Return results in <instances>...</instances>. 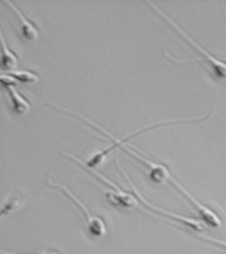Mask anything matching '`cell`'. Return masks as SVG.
I'll return each instance as SVG.
<instances>
[{
    "label": "cell",
    "mask_w": 226,
    "mask_h": 254,
    "mask_svg": "<svg viewBox=\"0 0 226 254\" xmlns=\"http://www.w3.org/2000/svg\"><path fill=\"white\" fill-rule=\"evenodd\" d=\"M46 185L51 186V187L60 188V190H64V193L66 194V196L69 197V198L71 199V201H73V202L75 203L79 208H80V211L83 212V216H84L85 221H87V231L90 237L101 238V237H103L106 233H107V225H106L105 219L101 216H96V215L92 214V212L88 210L87 206L81 202L80 199H79V197L75 196V193H73V192H71V190H70L66 186L62 185V183L54 182V181H51L50 178H47Z\"/></svg>",
    "instance_id": "cell-1"
},
{
    "label": "cell",
    "mask_w": 226,
    "mask_h": 254,
    "mask_svg": "<svg viewBox=\"0 0 226 254\" xmlns=\"http://www.w3.org/2000/svg\"><path fill=\"white\" fill-rule=\"evenodd\" d=\"M148 4L150 6H153L154 10H157V12L159 13V14L162 15V17L164 18V19L168 20L169 23H170V26H173L174 28L177 29V31L179 32L180 35H182L183 37L186 38V40L188 41L189 44H191L192 46L194 47V49L197 50V51L201 52V55L203 56V61H205V63H209L210 64V67H211L212 72H214L216 78L226 79V63H224V61L219 60V59L216 58V56H214V55H212V54H210V52L206 51V50L203 49V47L201 46V45H198L197 42H196V41H194L193 38H192L191 36H189L188 33H187V32L182 28V27L178 26V24L175 23V22H174V20L171 19L170 17H169V15H167L166 13L163 12L162 9H160L159 6L157 5V4H154L153 1H148Z\"/></svg>",
    "instance_id": "cell-2"
},
{
    "label": "cell",
    "mask_w": 226,
    "mask_h": 254,
    "mask_svg": "<svg viewBox=\"0 0 226 254\" xmlns=\"http://www.w3.org/2000/svg\"><path fill=\"white\" fill-rule=\"evenodd\" d=\"M117 165H118V169H119V171L122 172V174H123V177H125V179H127V182L130 183V186H131V188H132V190H133V193H135V196H136L137 198H139L140 201H141V202L146 206V207L150 208L151 211H155V212H159L160 215H164V216H168L169 219H171V220H174V221L179 222V224H183V225L188 226V228L193 229L194 231H202L203 229H205V226L202 225V222L198 221V220L192 219V217L182 216V215L173 214V212H169V211L163 210V208L157 207V206H154V205H151V203H149L148 201H146V199L144 198V197H142L141 194L139 193V190H136V187H135V186H133L132 181H131V179H130V177H128V174H126L125 169H123V168H122V165L119 164V159H118V156H117Z\"/></svg>",
    "instance_id": "cell-3"
},
{
    "label": "cell",
    "mask_w": 226,
    "mask_h": 254,
    "mask_svg": "<svg viewBox=\"0 0 226 254\" xmlns=\"http://www.w3.org/2000/svg\"><path fill=\"white\" fill-rule=\"evenodd\" d=\"M94 176L99 177V178L103 181V182L108 183L110 186H112L113 190H107L106 192V196H107L108 201L112 203L113 206H122V207H126V208H130V207H135L137 205V199L136 196H133V194L127 193L125 190H122L121 187L116 185V183H113L112 181L107 178V177L102 176L101 173L98 172H92Z\"/></svg>",
    "instance_id": "cell-4"
},
{
    "label": "cell",
    "mask_w": 226,
    "mask_h": 254,
    "mask_svg": "<svg viewBox=\"0 0 226 254\" xmlns=\"http://www.w3.org/2000/svg\"><path fill=\"white\" fill-rule=\"evenodd\" d=\"M169 181H171V183H174V186H175V187H178V190H179L180 192H182V193L184 194V196H186L187 198H188L192 203H193L194 207L197 208V211H198V212H200L201 216H202V219L205 220V222H207L209 225L214 226V228H220L223 222H221V219H220V217H219V215L216 214L215 211H212L211 208L207 207L206 205H203V203H201L200 201H198V199L196 198V197H194L193 194L189 193L188 190H187L186 188L183 187V186L180 185V183L178 182V181L175 178L170 177V179H169Z\"/></svg>",
    "instance_id": "cell-5"
},
{
    "label": "cell",
    "mask_w": 226,
    "mask_h": 254,
    "mask_svg": "<svg viewBox=\"0 0 226 254\" xmlns=\"http://www.w3.org/2000/svg\"><path fill=\"white\" fill-rule=\"evenodd\" d=\"M121 147L126 151V153H128L130 155H132L133 158L137 159V160H140V162H142L144 164H146L149 168H150V178L153 179L154 182L163 183V182H166V181H168V179H170V177H171L170 172H169V169L166 167V165L157 164V163L150 162V160H149V159H146L145 156L140 155V154H137L136 151H133V150H131V149H128L126 145H123V146H121Z\"/></svg>",
    "instance_id": "cell-6"
},
{
    "label": "cell",
    "mask_w": 226,
    "mask_h": 254,
    "mask_svg": "<svg viewBox=\"0 0 226 254\" xmlns=\"http://www.w3.org/2000/svg\"><path fill=\"white\" fill-rule=\"evenodd\" d=\"M4 3L6 5H9L13 9V12L17 14L18 19H19L20 23V32H22V36H23L26 40L28 41H35L38 38V28L35 26V24L28 19V18L24 15V13L18 8V5L13 1H9V0H4Z\"/></svg>",
    "instance_id": "cell-7"
},
{
    "label": "cell",
    "mask_w": 226,
    "mask_h": 254,
    "mask_svg": "<svg viewBox=\"0 0 226 254\" xmlns=\"http://www.w3.org/2000/svg\"><path fill=\"white\" fill-rule=\"evenodd\" d=\"M6 90H8L9 95H10V99H12L13 108L17 113H27L31 110V104L29 102L24 98L23 95L20 94L17 90V88L14 85H5Z\"/></svg>",
    "instance_id": "cell-8"
},
{
    "label": "cell",
    "mask_w": 226,
    "mask_h": 254,
    "mask_svg": "<svg viewBox=\"0 0 226 254\" xmlns=\"http://www.w3.org/2000/svg\"><path fill=\"white\" fill-rule=\"evenodd\" d=\"M0 38H1V41H0L1 42V67L8 70V71H12L17 66L18 58L14 52H12V50L9 49L3 33L0 35Z\"/></svg>",
    "instance_id": "cell-9"
},
{
    "label": "cell",
    "mask_w": 226,
    "mask_h": 254,
    "mask_svg": "<svg viewBox=\"0 0 226 254\" xmlns=\"http://www.w3.org/2000/svg\"><path fill=\"white\" fill-rule=\"evenodd\" d=\"M24 203V196L22 192L15 190L13 193L9 194L5 201L1 205V215H8L13 211H17L20 206Z\"/></svg>",
    "instance_id": "cell-10"
},
{
    "label": "cell",
    "mask_w": 226,
    "mask_h": 254,
    "mask_svg": "<svg viewBox=\"0 0 226 254\" xmlns=\"http://www.w3.org/2000/svg\"><path fill=\"white\" fill-rule=\"evenodd\" d=\"M12 76H14L18 81H22V83H37L40 76L38 74L33 71H29V70H12V71H8Z\"/></svg>",
    "instance_id": "cell-11"
},
{
    "label": "cell",
    "mask_w": 226,
    "mask_h": 254,
    "mask_svg": "<svg viewBox=\"0 0 226 254\" xmlns=\"http://www.w3.org/2000/svg\"><path fill=\"white\" fill-rule=\"evenodd\" d=\"M198 239L200 240H203L205 243H207V244H211V246H215V247H219V248L224 249V251L226 252V240H223V239H215V238H211V237H206V235H198Z\"/></svg>",
    "instance_id": "cell-12"
},
{
    "label": "cell",
    "mask_w": 226,
    "mask_h": 254,
    "mask_svg": "<svg viewBox=\"0 0 226 254\" xmlns=\"http://www.w3.org/2000/svg\"><path fill=\"white\" fill-rule=\"evenodd\" d=\"M1 254H20V253H10V252H6V251H1L0 252ZM35 254H60V252L57 251H54V249H47V251H41L38 253Z\"/></svg>",
    "instance_id": "cell-13"
},
{
    "label": "cell",
    "mask_w": 226,
    "mask_h": 254,
    "mask_svg": "<svg viewBox=\"0 0 226 254\" xmlns=\"http://www.w3.org/2000/svg\"><path fill=\"white\" fill-rule=\"evenodd\" d=\"M225 61H226V60H225Z\"/></svg>",
    "instance_id": "cell-14"
}]
</instances>
